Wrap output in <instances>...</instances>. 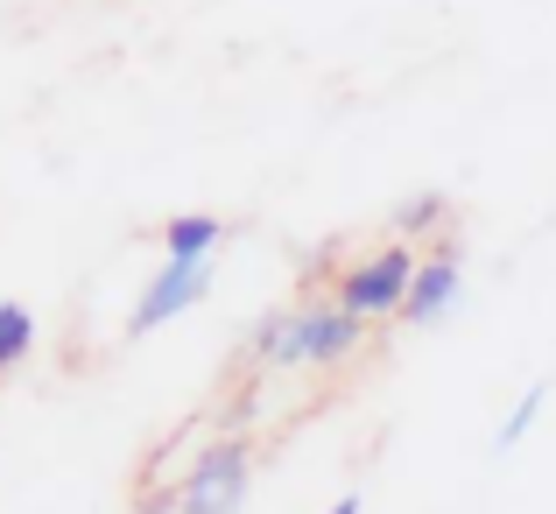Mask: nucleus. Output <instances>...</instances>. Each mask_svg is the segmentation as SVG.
Instances as JSON below:
<instances>
[{
	"instance_id": "1",
	"label": "nucleus",
	"mask_w": 556,
	"mask_h": 514,
	"mask_svg": "<svg viewBox=\"0 0 556 514\" xmlns=\"http://www.w3.org/2000/svg\"><path fill=\"white\" fill-rule=\"evenodd\" d=\"M359 346V317L345 303H303V311H282L254 331V352L275 366H339L353 360Z\"/></svg>"
},
{
	"instance_id": "2",
	"label": "nucleus",
	"mask_w": 556,
	"mask_h": 514,
	"mask_svg": "<svg viewBox=\"0 0 556 514\" xmlns=\"http://www.w3.org/2000/svg\"><path fill=\"white\" fill-rule=\"evenodd\" d=\"M247 487H254V451L240 437H212L177 487V514H240Z\"/></svg>"
},
{
	"instance_id": "3",
	"label": "nucleus",
	"mask_w": 556,
	"mask_h": 514,
	"mask_svg": "<svg viewBox=\"0 0 556 514\" xmlns=\"http://www.w3.org/2000/svg\"><path fill=\"white\" fill-rule=\"evenodd\" d=\"M416 268H422V261L408 254L402 240H394V247H380V254L353 261V268L339 275V289H331V303H345L359 325H367V317H388V311H402V303H408V283H416Z\"/></svg>"
},
{
	"instance_id": "4",
	"label": "nucleus",
	"mask_w": 556,
	"mask_h": 514,
	"mask_svg": "<svg viewBox=\"0 0 556 514\" xmlns=\"http://www.w3.org/2000/svg\"><path fill=\"white\" fill-rule=\"evenodd\" d=\"M204 289H212V261H163V275L141 289L135 325H127V331H135V339H149V331L177 325L190 303H204Z\"/></svg>"
},
{
	"instance_id": "5",
	"label": "nucleus",
	"mask_w": 556,
	"mask_h": 514,
	"mask_svg": "<svg viewBox=\"0 0 556 514\" xmlns=\"http://www.w3.org/2000/svg\"><path fill=\"white\" fill-rule=\"evenodd\" d=\"M451 303H458V254H430L416 268V283H408L402 317H408V325H437Z\"/></svg>"
},
{
	"instance_id": "6",
	"label": "nucleus",
	"mask_w": 556,
	"mask_h": 514,
	"mask_svg": "<svg viewBox=\"0 0 556 514\" xmlns=\"http://www.w3.org/2000/svg\"><path fill=\"white\" fill-rule=\"evenodd\" d=\"M218 240H226V218H212V212H184V218H169V226H163L169 261H212Z\"/></svg>"
},
{
	"instance_id": "7",
	"label": "nucleus",
	"mask_w": 556,
	"mask_h": 514,
	"mask_svg": "<svg viewBox=\"0 0 556 514\" xmlns=\"http://www.w3.org/2000/svg\"><path fill=\"white\" fill-rule=\"evenodd\" d=\"M28 346H36V317H28V303H0V374L28 360Z\"/></svg>"
},
{
	"instance_id": "8",
	"label": "nucleus",
	"mask_w": 556,
	"mask_h": 514,
	"mask_svg": "<svg viewBox=\"0 0 556 514\" xmlns=\"http://www.w3.org/2000/svg\"><path fill=\"white\" fill-rule=\"evenodd\" d=\"M543 402H549V388H529L515 409H507V423H501V437H493V451H515L521 437L535 430V416H543Z\"/></svg>"
},
{
	"instance_id": "9",
	"label": "nucleus",
	"mask_w": 556,
	"mask_h": 514,
	"mask_svg": "<svg viewBox=\"0 0 556 514\" xmlns=\"http://www.w3.org/2000/svg\"><path fill=\"white\" fill-rule=\"evenodd\" d=\"M437 218H444V190H416V198L394 212V226H402V233H430Z\"/></svg>"
},
{
	"instance_id": "10",
	"label": "nucleus",
	"mask_w": 556,
	"mask_h": 514,
	"mask_svg": "<svg viewBox=\"0 0 556 514\" xmlns=\"http://www.w3.org/2000/svg\"><path fill=\"white\" fill-rule=\"evenodd\" d=\"M325 514H359V493H345V501H331Z\"/></svg>"
}]
</instances>
